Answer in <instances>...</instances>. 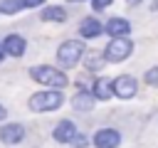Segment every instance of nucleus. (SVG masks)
<instances>
[{
  "instance_id": "1",
  "label": "nucleus",
  "mask_w": 158,
  "mask_h": 148,
  "mask_svg": "<svg viewBox=\"0 0 158 148\" xmlns=\"http://www.w3.org/2000/svg\"><path fill=\"white\" fill-rule=\"evenodd\" d=\"M30 76L37 81V84H44L47 89H64L69 84V76L57 69V67H49V64H40V67H32L30 69Z\"/></svg>"
},
{
  "instance_id": "2",
  "label": "nucleus",
  "mask_w": 158,
  "mask_h": 148,
  "mask_svg": "<svg viewBox=\"0 0 158 148\" xmlns=\"http://www.w3.org/2000/svg\"><path fill=\"white\" fill-rule=\"evenodd\" d=\"M62 104H64V96H62L59 89H44V91H37V94H32L30 101H27L30 111H37V113H42V111H54V109H59Z\"/></svg>"
},
{
  "instance_id": "3",
  "label": "nucleus",
  "mask_w": 158,
  "mask_h": 148,
  "mask_svg": "<svg viewBox=\"0 0 158 148\" xmlns=\"http://www.w3.org/2000/svg\"><path fill=\"white\" fill-rule=\"evenodd\" d=\"M84 57V42L81 39H67L57 47V62L64 69H72L79 64V59Z\"/></svg>"
},
{
  "instance_id": "4",
  "label": "nucleus",
  "mask_w": 158,
  "mask_h": 148,
  "mask_svg": "<svg viewBox=\"0 0 158 148\" xmlns=\"http://www.w3.org/2000/svg\"><path fill=\"white\" fill-rule=\"evenodd\" d=\"M131 52H133V42L128 37H111L104 49V57L106 62H123L126 57H131Z\"/></svg>"
},
{
  "instance_id": "5",
  "label": "nucleus",
  "mask_w": 158,
  "mask_h": 148,
  "mask_svg": "<svg viewBox=\"0 0 158 148\" xmlns=\"http://www.w3.org/2000/svg\"><path fill=\"white\" fill-rule=\"evenodd\" d=\"M136 91H138V84H136L133 76L121 74V76L114 79V96H118V99H133Z\"/></svg>"
},
{
  "instance_id": "6",
  "label": "nucleus",
  "mask_w": 158,
  "mask_h": 148,
  "mask_svg": "<svg viewBox=\"0 0 158 148\" xmlns=\"http://www.w3.org/2000/svg\"><path fill=\"white\" fill-rule=\"evenodd\" d=\"M52 138H54L57 143H74V138H77V126H74V121L62 118V121L54 126Z\"/></svg>"
},
{
  "instance_id": "7",
  "label": "nucleus",
  "mask_w": 158,
  "mask_h": 148,
  "mask_svg": "<svg viewBox=\"0 0 158 148\" xmlns=\"http://www.w3.org/2000/svg\"><path fill=\"white\" fill-rule=\"evenodd\" d=\"M121 143V133L116 128H99L94 133V146L96 148H118Z\"/></svg>"
},
{
  "instance_id": "8",
  "label": "nucleus",
  "mask_w": 158,
  "mask_h": 148,
  "mask_svg": "<svg viewBox=\"0 0 158 148\" xmlns=\"http://www.w3.org/2000/svg\"><path fill=\"white\" fill-rule=\"evenodd\" d=\"M25 138V126L22 123H7L0 128V141L7 143V146H15Z\"/></svg>"
},
{
  "instance_id": "9",
  "label": "nucleus",
  "mask_w": 158,
  "mask_h": 148,
  "mask_svg": "<svg viewBox=\"0 0 158 148\" xmlns=\"http://www.w3.org/2000/svg\"><path fill=\"white\" fill-rule=\"evenodd\" d=\"M2 49H5V54H10V57H22L25 49H27V42H25V37H20V35H7V37L2 39Z\"/></svg>"
},
{
  "instance_id": "10",
  "label": "nucleus",
  "mask_w": 158,
  "mask_h": 148,
  "mask_svg": "<svg viewBox=\"0 0 158 148\" xmlns=\"http://www.w3.org/2000/svg\"><path fill=\"white\" fill-rule=\"evenodd\" d=\"M104 30L109 32V37H126V35L131 32V22L123 20V17H111V20L104 25Z\"/></svg>"
},
{
  "instance_id": "11",
  "label": "nucleus",
  "mask_w": 158,
  "mask_h": 148,
  "mask_svg": "<svg viewBox=\"0 0 158 148\" xmlns=\"http://www.w3.org/2000/svg\"><path fill=\"white\" fill-rule=\"evenodd\" d=\"M91 94H94L99 101H109V99L114 96V81H109L106 76H99V79L94 81V86H91Z\"/></svg>"
},
{
  "instance_id": "12",
  "label": "nucleus",
  "mask_w": 158,
  "mask_h": 148,
  "mask_svg": "<svg viewBox=\"0 0 158 148\" xmlns=\"http://www.w3.org/2000/svg\"><path fill=\"white\" fill-rule=\"evenodd\" d=\"M101 30H104V27H101V22H99L96 17H86V20L79 25V35H81V37H86V39L99 37V35H101Z\"/></svg>"
},
{
  "instance_id": "13",
  "label": "nucleus",
  "mask_w": 158,
  "mask_h": 148,
  "mask_svg": "<svg viewBox=\"0 0 158 148\" xmlns=\"http://www.w3.org/2000/svg\"><path fill=\"white\" fill-rule=\"evenodd\" d=\"M94 101H96V96H94L91 91H79V94L72 99V106H74L77 111H91V109H94Z\"/></svg>"
},
{
  "instance_id": "14",
  "label": "nucleus",
  "mask_w": 158,
  "mask_h": 148,
  "mask_svg": "<svg viewBox=\"0 0 158 148\" xmlns=\"http://www.w3.org/2000/svg\"><path fill=\"white\" fill-rule=\"evenodd\" d=\"M42 20L44 22H64L67 20V10L59 7V5H49L42 10Z\"/></svg>"
},
{
  "instance_id": "15",
  "label": "nucleus",
  "mask_w": 158,
  "mask_h": 148,
  "mask_svg": "<svg viewBox=\"0 0 158 148\" xmlns=\"http://www.w3.org/2000/svg\"><path fill=\"white\" fill-rule=\"evenodd\" d=\"M22 7H25L22 0H0V12H2V15H15V12H20Z\"/></svg>"
},
{
  "instance_id": "16",
  "label": "nucleus",
  "mask_w": 158,
  "mask_h": 148,
  "mask_svg": "<svg viewBox=\"0 0 158 148\" xmlns=\"http://www.w3.org/2000/svg\"><path fill=\"white\" fill-rule=\"evenodd\" d=\"M104 64H106V57H101V54H89V57H84V67H86L89 72H99Z\"/></svg>"
},
{
  "instance_id": "17",
  "label": "nucleus",
  "mask_w": 158,
  "mask_h": 148,
  "mask_svg": "<svg viewBox=\"0 0 158 148\" xmlns=\"http://www.w3.org/2000/svg\"><path fill=\"white\" fill-rule=\"evenodd\" d=\"M146 84L148 86H158V67H151L146 72Z\"/></svg>"
},
{
  "instance_id": "18",
  "label": "nucleus",
  "mask_w": 158,
  "mask_h": 148,
  "mask_svg": "<svg viewBox=\"0 0 158 148\" xmlns=\"http://www.w3.org/2000/svg\"><path fill=\"white\" fill-rule=\"evenodd\" d=\"M111 5V0H91V7L94 10H104V7H109Z\"/></svg>"
},
{
  "instance_id": "19",
  "label": "nucleus",
  "mask_w": 158,
  "mask_h": 148,
  "mask_svg": "<svg viewBox=\"0 0 158 148\" xmlns=\"http://www.w3.org/2000/svg\"><path fill=\"white\" fill-rule=\"evenodd\" d=\"M74 146H77V148H81V146H86V138H84L81 133H77V138H74Z\"/></svg>"
},
{
  "instance_id": "20",
  "label": "nucleus",
  "mask_w": 158,
  "mask_h": 148,
  "mask_svg": "<svg viewBox=\"0 0 158 148\" xmlns=\"http://www.w3.org/2000/svg\"><path fill=\"white\" fill-rule=\"evenodd\" d=\"M25 7H37V5H44V0H22Z\"/></svg>"
},
{
  "instance_id": "21",
  "label": "nucleus",
  "mask_w": 158,
  "mask_h": 148,
  "mask_svg": "<svg viewBox=\"0 0 158 148\" xmlns=\"http://www.w3.org/2000/svg\"><path fill=\"white\" fill-rule=\"evenodd\" d=\"M5 116H7V111H5V106H2V104H0V121H2V118H5Z\"/></svg>"
},
{
  "instance_id": "22",
  "label": "nucleus",
  "mask_w": 158,
  "mask_h": 148,
  "mask_svg": "<svg viewBox=\"0 0 158 148\" xmlns=\"http://www.w3.org/2000/svg\"><path fill=\"white\" fill-rule=\"evenodd\" d=\"M126 2H128V5H131V7H133V5H138V2H141V0H126Z\"/></svg>"
},
{
  "instance_id": "23",
  "label": "nucleus",
  "mask_w": 158,
  "mask_h": 148,
  "mask_svg": "<svg viewBox=\"0 0 158 148\" xmlns=\"http://www.w3.org/2000/svg\"><path fill=\"white\" fill-rule=\"evenodd\" d=\"M2 57H5V49H2V42H0V62H2Z\"/></svg>"
},
{
  "instance_id": "24",
  "label": "nucleus",
  "mask_w": 158,
  "mask_h": 148,
  "mask_svg": "<svg viewBox=\"0 0 158 148\" xmlns=\"http://www.w3.org/2000/svg\"><path fill=\"white\" fill-rule=\"evenodd\" d=\"M151 7H153V10H158V0H153V5H151Z\"/></svg>"
}]
</instances>
